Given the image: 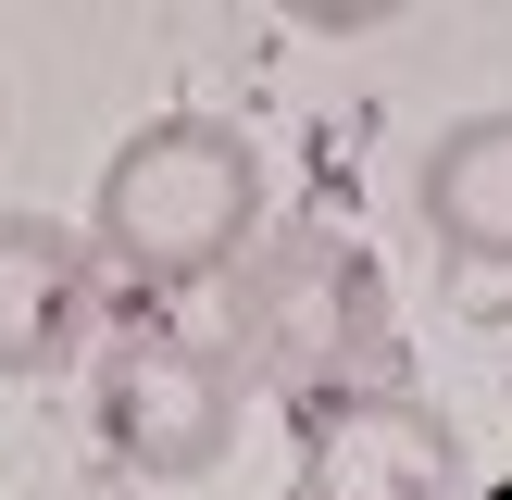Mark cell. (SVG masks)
Returning <instances> with one entry per match:
<instances>
[{"instance_id":"obj_3","label":"cell","mask_w":512,"mask_h":500,"mask_svg":"<svg viewBox=\"0 0 512 500\" xmlns=\"http://www.w3.org/2000/svg\"><path fill=\"white\" fill-rule=\"evenodd\" d=\"M100 450L150 488H200V475L238 450V413H250V375L225 363V338H175V325H138V338L100 350Z\"/></svg>"},{"instance_id":"obj_2","label":"cell","mask_w":512,"mask_h":500,"mask_svg":"<svg viewBox=\"0 0 512 500\" xmlns=\"http://www.w3.org/2000/svg\"><path fill=\"white\" fill-rule=\"evenodd\" d=\"M250 225H263V150L225 113H150L88 200V250L125 288H213Z\"/></svg>"},{"instance_id":"obj_7","label":"cell","mask_w":512,"mask_h":500,"mask_svg":"<svg viewBox=\"0 0 512 500\" xmlns=\"http://www.w3.org/2000/svg\"><path fill=\"white\" fill-rule=\"evenodd\" d=\"M275 13H288L300 38H375V25H400L413 0H275Z\"/></svg>"},{"instance_id":"obj_5","label":"cell","mask_w":512,"mask_h":500,"mask_svg":"<svg viewBox=\"0 0 512 500\" xmlns=\"http://www.w3.org/2000/svg\"><path fill=\"white\" fill-rule=\"evenodd\" d=\"M100 338V250L50 213H0V375H63Z\"/></svg>"},{"instance_id":"obj_1","label":"cell","mask_w":512,"mask_h":500,"mask_svg":"<svg viewBox=\"0 0 512 500\" xmlns=\"http://www.w3.org/2000/svg\"><path fill=\"white\" fill-rule=\"evenodd\" d=\"M213 288H225V363L250 388H275V400L350 388V375H400V300H388L375 250L338 213L250 225V250Z\"/></svg>"},{"instance_id":"obj_6","label":"cell","mask_w":512,"mask_h":500,"mask_svg":"<svg viewBox=\"0 0 512 500\" xmlns=\"http://www.w3.org/2000/svg\"><path fill=\"white\" fill-rule=\"evenodd\" d=\"M413 213H425V238H438L450 263L512 275V113H463V125L425 138Z\"/></svg>"},{"instance_id":"obj_4","label":"cell","mask_w":512,"mask_h":500,"mask_svg":"<svg viewBox=\"0 0 512 500\" xmlns=\"http://www.w3.org/2000/svg\"><path fill=\"white\" fill-rule=\"evenodd\" d=\"M288 500H463V425L413 375L288 400Z\"/></svg>"}]
</instances>
